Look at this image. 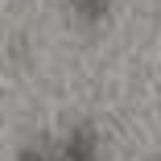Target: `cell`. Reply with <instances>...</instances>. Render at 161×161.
<instances>
[{
    "label": "cell",
    "instance_id": "6da1fadb",
    "mask_svg": "<svg viewBox=\"0 0 161 161\" xmlns=\"http://www.w3.org/2000/svg\"><path fill=\"white\" fill-rule=\"evenodd\" d=\"M13 161H103V136L91 120H79L62 132L25 141Z\"/></svg>",
    "mask_w": 161,
    "mask_h": 161
},
{
    "label": "cell",
    "instance_id": "7a4b0ae2",
    "mask_svg": "<svg viewBox=\"0 0 161 161\" xmlns=\"http://www.w3.org/2000/svg\"><path fill=\"white\" fill-rule=\"evenodd\" d=\"M62 4L79 25H103L112 13V0H62Z\"/></svg>",
    "mask_w": 161,
    "mask_h": 161
}]
</instances>
